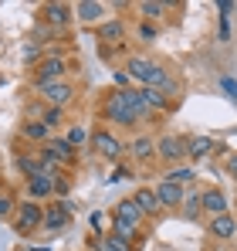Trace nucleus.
<instances>
[{
    "mask_svg": "<svg viewBox=\"0 0 237 251\" xmlns=\"http://www.w3.org/2000/svg\"><path fill=\"white\" fill-rule=\"evenodd\" d=\"M129 78H136V82H142L146 88H159L163 95H176L180 92V85L173 82L159 65H153V61H146V58H132L129 61V72H125Z\"/></svg>",
    "mask_w": 237,
    "mask_h": 251,
    "instance_id": "f257e3e1",
    "label": "nucleus"
},
{
    "mask_svg": "<svg viewBox=\"0 0 237 251\" xmlns=\"http://www.w3.org/2000/svg\"><path fill=\"white\" fill-rule=\"evenodd\" d=\"M41 221H44V207H41L38 201H24L14 210V224H17L21 234H31L34 227H41Z\"/></svg>",
    "mask_w": 237,
    "mask_h": 251,
    "instance_id": "f03ea898",
    "label": "nucleus"
},
{
    "mask_svg": "<svg viewBox=\"0 0 237 251\" xmlns=\"http://www.w3.org/2000/svg\"><path fill=\"white\" fill-rule=\"evenodd\" d=\"M105 119H109V123H118V126L139 123V119H136V112L125 105V95H122V88L109 95V102H105Z\"/></svg>",
    "mask_w": 237,
    "mask_h": 251,
    "instance_id": "7ed1b4c3",
    "label": "nucleus"
},
{
    "mask_svg": "<svg viewBox=\"0 0 237 251\" xmlns=\"http://www.w3.org/2000/svg\"><path fill=\"white\" fill-rule=\"evenodd\" d=\"M68 72V65H65V58H44L38 65V75H34V85H51V82H61V75Z\"/></svg>",
    "mask_w": 237,
    "mask_h": 251,
    "instance_id": "20e7f679",
    "label": "nucleus"
},
{
    "mask_svg": "<svg viewBox=\"0 0 237 251\" xmlns=\"http://www.w3.org/2000/svg\"><path fill=\"white\" fill-rule=\"evenodd\" d=\"M38 92L44 95V102H47L51 109H61V105H68V102H71V95H75V92H71V85L65 82V78H61V82H51V85H41Z\"/></svg>",
    "mask_w": 237,
    "mask_h": 251,
    "instance_id": "39448f33",
    "label": "nucleus"
},
{
    "mask_svg": "<svg viewBox=\"0 0 237 251\" xmlns=\"http://www.w3.org/2000/svg\"><path fill=\"white\" fill-rule=\"evenodd\" d=\"M207 231H210L217 241H234L237 238V217L231 214V210H227V214H217V217H210Z\"/></svg>",
    "mask_w": 237,
    "mask_h": 251,
    "instance_id": "423d86ee",
    "label": "nucleus"
},
{
    "mask_svg": "<svg viewBox=\"0 0 237 251\" xmlns=\"http://www.w3.org/2000/svg\"><path fill=\"white\" fill-rule=\"evenodd\" d=\"M68 221H71V204L68 201H58V204H51V207L44 210V227L47 231H61V227H68Z\"/></svg>",
    "mask_w": 237,
    "mask_h": 251,
    "instance_id": "0eeeda50",
    "label": "nucleus"
},
{
    "mask_svg": "<svg viewBox=\"0 0 237 251\" xmlns=\"http://www.w3.org/2000/svg\"><path fill=\"white\" fill-rule=\"evenodd\" d=\"M156 190V201H159V207H180L183 204V187H176V183H169V180H163V183H156L153 187Z\"/></svg>",
    "mask_w": 237,
    "mask_h": 251,
    "instance_id": "6e6552de",
    "label": "nucleus"
},
{
    "mask_svg": "<svg viewBox=\"0 0 237 251\" xmlns=\"http://www.w3.org/2000/svg\"><path fill=\"white\" fill-rule=\"evenodd\" d=\"M92 146L102 153V156H109V160H116L118 153H122V143H118L112 132H105V129H98V132H92Z\"/></svg>",
    "mask_w": 237,
    "mask_h": 251,
    "instance_id": "1a4fd4ad",
    "label": "nucleus"
},
{
    "mask_svg": "<svg viewBox=\"0 0 237 251\" xmlns=\"http://www.w3.org/2000/svg\"><path fill=\"white\" fill-rule=\"evenodd\" d=\"M200 210H207L210 217H217V214H227V197H224V190H203L200 194Z\"/></svg>",
    "mask_w": 237,
    "mask_h": 251,
    "instance_id": "9d476101",
    "label": "nucleus"
},
{
    "mask_svg": "<svg viewBox=\"0 0 237 251\" xmlns=\"http://www.w3.org/2000/svg\"><path fill=\"white\" fill-rule=\"evenodd\" d=\"M27 194H31V201H47V197L54 194V183H51V173H47V170L27 180Z\"/></svg>",
    "mask_w": 237,
    "mask_h": 251,
    "instance_id": "9b49d317",
    "label": "nucleus"
},
{
    "mask_svg": "<svg viewBox=\"0 0 237 251\" xmlns=\"http://www.w3.org/2000/svg\"><path fill=\"white\" fill-rule=\"evenodd\" d=\"M156 150H159L163 160H180V156H187V139H180V136H163Z\"/></svg>",
    "mask_w": 237,
    "mask_h": 251,
    "instance_id": "f8f14e48",
    "label": "nucleus"
},
{
    "mask_svg": "<svg viewBox=\"0 0 237 251\" xmlns=\"http://www.w3.org/2000/svg\"><path fill=\"white\" fill-rule=\"evenodd\" d=\"M132 204L142 210V217H149V214L159 210V201H156V190H153V187H139L136 197H132Z\"/></svg>",
    "mask_w": 237,
    "mask_h": 251,
    "instance_id": "ddd939ff",
    "label": "nucleus"
},
{
    "mask_svg": "<svg viewBox=\"0 0 237 251\" xmlns=\"http://www.w3.org/2000/svg\"><path fill=\"white\" fill-rule=\"evenodd\" d=\"M116 221H125L129 227H136V231H139V224H142L146 217H142V210L136 207L132 201H122V204L116 207Z\"/></svg>",
    "mask_w": 237,
    "mask_h": 251,
    "instance_id": "4468645a",
    "label": "nucleus"
},
{
    "mask_svg": "<svg viewBox=\"0 0 237 251\" xmlns=\"http://www.w3.org/2000/svg\"><path fill=\"white\" fill-rule=\"evenodd\" d=\"M102 14H105V7H102V3H95V0H81V3H75V17L85 21V24H95Z\"/></svg>",
    "mask_w": 237,
    "mask_h": 251,
    "instance_id": "2eb2a0df",
    "label": "nucleus"
},
{
    "mask_svg": "<svg viewBox=\"0 0 237 251\" xmlns=\"http://www.w3.org/2000/svg\"><path fill=\"white\" fill-rule=\"evenodd\" d=\"M41 14H44L47 24H68V21H71V7H68V3H44Z\"/></svg>",
    "mask_w": 237,
    "mask_h": 251,
    "instance_id": "dca6fc26",
    "label": "nucleus"
},
{
    "mask_svg": "<svg viewBox=\"0 0 237 251\" xmlns=\"http://www.w3.org/2000/svg\"><path fill=\"white\" fill-rule=\"evenodd\" d=\"M187 153H190L193 160L210 156V153H213V139H207V136H193V139H187Z\"/></svg>",
    "mask_w": 237,
    "mask_h": 251,
    "instance_id": "f3484780",
    "label": "nucleus"
},
{
    "mask_svg": "<svg viewBox=\"0 0 237 251\" xmlns=\"http://www.w3.org/2000/svg\"><path fill=\"white\" fill-rule=\"evenodd\" d=\"M21 132H24L27 139H38V143H47V139H51V129L44 123H38V119H27V123L21 126Z\"/></svg>",
    "mask_w": 237,
    "mask_h": 251,
    "instance_id": "a211bd4d",
    "label": "nucleus"
},
{
    "mask_svg": "<svg viewBox=\"0 0 237 251\" xmlns=\"http://www.w3.org/2000/svg\"><path fill=\"white\" fill-rule=\"evenodd\" d=\"M122 38H125V24H122V21H109V24H102V27H98V41H122Z\"/></svg>",
    "mask_w": 237,
    "mask_h": 251,
    "instance_id": "6ab92c4d",
    "label": "nucleus"
},
{
    "mask_svg": "<svg viewBox=\"0 0 237 251\" xmlns=\"http://www.w3.org/2000/svg\"><path fill=\"white\" fill-rule=\"evenodd\" d=\"M132 156H136V160H142V163H146V160H153V156H156L153 139H149V136H139V139L132 143Z\"/></svg>",
    "mask_w": 237,
    "mask_h": 251,
    "instance_id": "aec40b11",
    "label": "nucleus"
},
{
    "mask_svg": "<svg viewBox=\"0 0 237 251\" xmlns=\"http://www.w3.org/2000/svg\"><path fill=\"white\" fill-rule=\"evenodd\" d=\"M139 95H142V102L149 105V112H153V109H169V99H166L159 88H142Z\"/></svg>",
    "mask_w": 237,
    "mask_h": 251,
    "instance_id": "412c9836",
    "label": "nucleus"
},
{
    "mask_svg": "<svg viewBox=\"0 0 237 251\" xmlns=\"http://www.w3.org/2000/svg\"><path fill=\"white\" fill-rule=\"evenodd\" d=\"M163 10H169V3H159V0H142V3H139V14L146 17V24L156 21V17H163Z\"/></svg>",
    "mask_w": 237,
    "mask_h": 251,
    "instance_id": "4be33fe9",
    "label": "nucleus"
},
{
    "mask_svg": "<svg viewBox=\"0 0 237 251\" xmlns=\"http://www.w3.org/2000/svg\"><path fill=\"white\" fill-rule=\"evenodd\" d=\"M197 173H193V167H173L169 173H166V180L169 183H176V187H183V183H190Z\"/></svg>",
    "mask_w": 237,
    "mask_h": 251,
    "instance_id": "5701e85b",
    "label": "nucleus"
},
{
    "mask_svg": "<svg viewBox=\"0 0 237 251\" xmlns=\"http://www.w3.org/2000/svg\"><path fill=\"white\" fill-rule=\"evenodd\" d=\"M183 217L187 221H193V217H200V194H183Z\"/></svg>",
    "mask_w": 237,
    "mask_h": 251,
    "instance_id": "b1692460",
    "label": "nucleus"
},
{
    "mask_svg": "<svg viewBox=\"0 0 237 251\" xmlns=\"http://www.w3.org/2000/svg\"><path fill=\"white\" fill-rule=\"evenodd\" d=\"M98 251H132V248H129V241H122V238H116V234H109V238L98 241Z\"/></svg>",
    "mask_w": 237,
    "mask_h": 251,
    "instance_id": "393cba45",
    "label": "nucleus"
},
{
    "mask_svg": "<svg viewBox=\"0 0 237 251\" xmlns=\"http://www.w3.org/2000/svg\"><path fill=\"white\" fill-rule=\"evenodd\" d=\"M17 167L24 170V176L31 180V176H38V173H44V163H38V160H27V156H21L17 160Z\"/></svg>",
    "mask_w": 237,
    "mask_h": 251,
    "instance_id": "a878e982",
    "label": "nucleus"
},
{
    "mask_svg": "<svg viewBox=\"0 0 237 251\" xmlns=\"http://www.w3.org/2000/svg\"><path fill=\"white\" fill-rule=\"evenodd\" d=\"M85 139H88V132H85L81 126H71V129H68V136H65V143H68L71 150H75V146H81Z\"/></svg>",
    "mask_w": 237,
    "mask_h": 251,
    "instance_id": "bb28decb",
    "label": "nucleus"
},
{
    "mask_svg": "<svg viewBox=\"0 0 237 251\" xmlns=\"http://www.w3.org/2000/svg\"><path fill=\"white\" fill-rule=\"evenodd\" d=\"M41 123L47 126V129H51V126H58V123H61V109H47V112H44V119H41Z\"/></svg>",
    "mask_w": 237,
    "mask_h": 251,
    "instance_id": "cd10ccee",
    "label": "nucleus"
},
{
    "mask_svg": "<svg viewBox=\"0 0 237 251\" xmlns=\"http://www.w3.org/2000/svg\"><path fill=\"white\" fill-rule=\"evenodd\" d=\"M51 183H54V194H58V197L68 194V180H65V176H51Z\"/></svg>",
    "mask_w": 237,
    "mask_h": 251,
    "instance_id": "c85d7f7f",
    "label": "nucleus"
},
{
    "mask_svg": "<svg viewBox=\"0 0 237 251\" xmlns=\"http://www.w3.org/2000/svg\"><path fill=\"white\" fill-rule=\"evenodd\" d=\"M139 38H142V41H156V27H153V24H142V27H139Z\"/></svg>",
    "mask_w": 237,
    "mask_h": 251,
    "instance_id": "c756f323",
    "label": "nucleus"
},
{
    "mask_svg": "<svg viewBox=\"0 0 237 251\" xmlns=\"http://www.w3.org/2000/svg\"><path fill=\"white\" fill-rule=\"evenodd\" d=\"M10 210H14V201L7 194H0V214H10Z\"/></svg>",
    "mask_w": 237,
    "mask_h": 251,
    "instance_id": "7c9ffc66",
    "label": "nucleus"
},
{
    "mask_svg": "<svg viewBox=\"0 0 237 251\" xmlns=\"http://www.w3.org/2000/svg\"><path fill=\"white\" fill-rule=\"evenodd\" d=\"M220 85H224V92H231V95L237 99V82L234 78H220Z\"/></svg>",
    "mask_w": 237,
    "mask_h": 251,
    "instance_id": "2f4dec72",
    "label": "nucleus"
},
{
    "mask_svg": "<svg viewBox=\"0 0 237 251\" xmlns=\"http://www.w3.org/2000/svg\"><path fill=\"white\" fill-rule=\"evenodd\" d=\"M92 227H105V214H102V210L92 214Z\"/></svg>",
    "mask_w": 237,
    "mask_h": 251,
    "instance_id": "473e14b6",
    "label": "nucleus"
},
{
    "mask_svg": "<svg viewBox=\"0 0 237 251\" xmlns=\"http://www.w3.org/2000/svg\"><path fill=\"white\" fill-rule=\"evenodd\" d=\"M227 173H231V176H234V180H237V153H234V156H231V160H227Z\"/></svg>",
    "mask_w": 237,
    "mask_h": 251,
    "instance_id": "72a5a7b5",
    "label": "nucleus"
},
{
    "mask_svg": "<svg viewBox=\"0 0 237 251\" xmlns=\"http://www.w3.org/2000/svg\"><path fill=\"white\" fill-rule=\"evenodd\" d=\"M116 85H125V88H129V75H125V72H116Z\"/></svg>",
    "mask_w": 237,
    "mask_h": 251,
    "instance_id": "f704fd0d",
    "label": "nucleus"
}]
</instances>
